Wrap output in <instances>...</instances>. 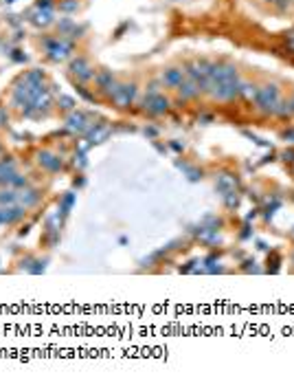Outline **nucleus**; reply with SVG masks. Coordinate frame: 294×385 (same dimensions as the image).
I'll return each mask as SVG.
<instances>
[{
	"label": "nucleus",
	"mask_w": 294,
	"mask_h": 385,
	"mask_svg": "<svg viewBox=\"0 0 294 385\" xmlns=\"http://www.w3.org/2000/svg\"><path fill=\"white\" fill-rule=\"evenodd\" d=\"M255 104H257L259 110L264 112H277L279 104H281V95H279V88L274 86V84H270V86H264L259 88L257 93H255Z\"/></svg>",
	"instance_id": "1"
},
{
	"label": "nucleus",
	"mask_w": 294,
	"mask_h": 385,
	"mask_svg": "<svg viewBox=\"0 0 294 385\" xmlns=\"http://www.w3.org/2000/svg\"><path fill=\"white\" fill-rule=\"evenodd\" d=\"M208 93L220 101H231V99H235L237 95H241V82H239V77H237V79H231V82L213 84V86L208 88Z\"/></svg>",
	"instance_id": "2"
},
{
	"label": "nucleus",
	"mask_w": 294,
	"mask_h": 385,
	"mask_svg": "<svg viewBox=\"0 0 294 385\" xmlns=\"http://www.w3.org/2000/svg\"><path fill=\"white\" fill-rule=\"evenodd\" d=\"M37 163H40V165L44 167L49 174H58L61 167H64V161H61L58 154L49 152V150H42V152L37 154Z\"/></svg>",
	"instance_id": "3"
},
{
	"label": "nucleus",
	"mask_w": 294,
	"mask_h": 385,
	"mask_svg": "<svg viewBox=\"0 0 294 385\" xmlns=\"http://www.w3.org/2000/svg\"><path fill=\"white\" fill-rule=\"evenodd\" d=\"M136 97V86L134 84H118L112 93V99L117 101L118 106H130Z\"/></svg>",
	"instance_id": "4"
},
{
	"label": "nucleus",
	"mask_w": 294,
	"mask_h": 385,
	"mask_svg": "<svg viewBox=\"0 0 294 385\" xmlns=\"http://www.w3.org/2000/svg\"><path fill=\"white\" fill-rule=\"evenodd\" d=\"M143 104H145V110L149 112V115H163L169 108V99L158 93V95H147Z\"/></svg>",
	"instance_id": "5"
},
{
	"label": "nucleus",
	"mask_w": 294,
	"mask_h": 385,
	"mask_svg": "<svg viewBox=\"0 0 294 385\" xmlns=\"http://www.w3.org/2000/svg\"><path fill=\"white\" fill-rule=\"evenodd\" d=\"M40 200H42V192L35 190V187H25V190L18 192V203H20L25 209L35 207Z\"/></svg>",
	"instance_id": "6"
},
{
	"label": "nucleus",
	"mask_w": 294,
	"mask_h": 385,
	"mask_svg": "<svg viewBox=\"0 0 294 385\" xmlns=\"http://www.w3.org/2000/svg\"><path fill=\"white\" fill-rule=\"evenodd\" d=\"M70 70H73V75H77V79H82V82H90V79H94V70L84 58L73 60Z\"/></svg>",
	"instance_id": "7"
},
{
	"label": "nucleus",
	"mask_w": 294,
	"mask_h": 385,
	"mask_svg": "<svg viewBox=\"0 0 294 385\" xmlns=\"http://www.w3.org/2000/svg\"><path fill=\"white\" fill-rule=\"evenodd\" d=\"M66 126H68L70 130H75V132H86V130L90 128L88 117L79 110H70L68 119H66Z\"/></svg>",
	"instance_id": "8"
},
{
	"label": "nucleus",
	"mask_w": 294,
	"mask_h": 385,
	"mask_svg": "<svg viewBox=\"0 0 294 385\" xmlns=\"http://www.w3.org/2000/svg\"><path fill=\"white\" fill-rule=\"evenodd\" d=\"M94 84L99 86V91H106L110 97H112V93H115V88L118 86L115 82V75H112L110 70H101L99 75H94Z\"/></svg>",
	"instance_id": "9"
},
{
	"label": "nucleus",
	"mask_w": 294,
	"mask_h": 385,
	"mask_svg": "<svg viewBox=\"0 0 294 385\" xmlns=\"http://www.w3.org/2000/svg\"><path fill=\"white\" fill-rule=\"evenodd\" d=\"M182 82H184V70H180V68H167L163 73V84L167 88H178Z\"/></svg>",
	"instance_id": "10"
},
{
	"label": "nucleus",
	"mask_w": 294,
	"mask_h": 385,
	"mask_svg": "<svg viewBox=\"0 0 294 385\" xmlns=\"http://www.w3.org/2000/svg\"><path fill=\"white\" fill-rule=\"evenodd\" d=\"M176 91L180 93V97H182V99H193L196 95H200V88H198L196 84L191 82V79H189V82H182V84H180V86L176 88Z\"/></svg>",
	"instance_id": "11"
},
{
	"label": "nucleus",
	"mask_w": 294,
	"mask_h": 385,
	"mask_svg": "<svg viewBox=\"0 0 294 385\" xmlns=\"http://www.w3.org/2000/svg\"><path fill=\"white\" fill-rule=\"evenodd\" d=\"M18 203V190L9 187V190H0V205L2 207H9V205Z\"/></svg>",
	"instance_id": "12"
},
{
	"label": "nucleus",
	"mask_w": 294,
	"mask_h": 385,
	"mask_svg": "<svg viewBox=\"0 0 294 385\" xmlns=\"http://www.w3.org/2000/svg\"><path fill=\"white\" fill-rule=\"evenodd\" d=\"M73 205H75V194L73 192H66V194L59 198V211L66 216L70 209H73Z\"/></svg>",
	"instance_id": "13"
},
{
	"label": "nucleus",
	"mask_w": 294,
	"mask_h": 385,
	"mask_svg": "<svg viewBox=\"0 0 294 385\" xmlns=\"http://www.w3.org/2000/svg\"><path fill=\"white\" fill-rule=\"evenodd\" d=\"M9 187H13V190H25V187H29V178L27 176H22V174H13V178H11V183H9Z\"/></svg>",
	"instance_id": "14"
},
{
	"label": "nucleus",
	"mask_w": 294,
	"mask_h": 385,
	"mask_svg": "<svg viewBox=\"0 0 294 385\" xmlns=\"http://www.w3.org/2000/svg\"><path fill=\"white\" fill-rule=\"evenodd\" d=\"M58 104L61 106V108H64V110H75V99H73V97H59V99H58Z\"/></svg>",
	"instance_id": "15"
},
{
	"label": "nucleus",
	"mask_w": 294,
	"mask_h": 385,
	"mask_svg": "<svg viewBox=\"0 0 294 385\" xmlns=\"http://www.w3.org/2000/svg\"><path fill=\"white\" fill-rule=\"evenodd\" d=\"M61 9H64V11H73V9H77V2H64Z\"/></svg>",
	"instance_id": "16"
},
{
	"label": "nucleus",
	"mask_w": 294,
	"mask_h": 385,
	"mask_svg": "<svg viewBox=\"0 0 294 385\" xmlns=\"http://www.w3.org/2000/svg\"><path fill=\"white\" fill-rule=\"evenodd\" d=\"M7 119H9V117H7V110H4V108H0V126L7 124Z\"/></svg>",
	"instance_id": "17"
},
{
	"label": "nucleus",
	"mask_w": 294,
	"mask_h": 385,
	"mask_svg": "<svg viewBox=\"0 0 294 385\" xmlns=\"http://www.w3.org/2000/svg\"><path fill=\"white\" fill-rule=\"evenodd\" d=\"M283 159H286V161H294V150H286V152H283Z\"/></svg>",
	"instance_id": "18"
},
{
	"label": "nucleus",
	"mask_w": 294,
	"mask_h": 385,
	"mask_svg": "<svg viewBox=\"0 0 294 385\" xmlns=\"http://www.w3.org/2000/svg\"><path fill=\"white\" fill-rule=\"evenodd\" d=\"M283 137H286V139H290V141H294V130H290V132H286V134H283Z\"/></svg>",
	"instance_id": "19"
}]
</instances>
